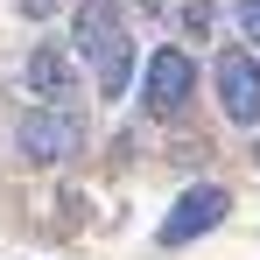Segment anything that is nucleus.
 Returning a JSON list of instances; mask_svg holds the SVG:
<instances>
[{
    "label": "nucleus",
    "mask_w": 260,
    "mask_h": 260,
    "mask_svg": "<svg viewBox=\"0 0 260 260\" xmlns=\"http://www.w3.org/2000/svg\"><path fill=\"white\" fill-rule=\"evenodd\" d=\"M49 7H56V0H21V14H28V21H43Z\"/></svg>",
    "instance_id": "6e6552de"
},
{
    "label": "nucleus",
    "mask_w": 260,
    "mask_h": 260,
    "mask_svg": "<svg viewBox=\"0 0 260 260\" xmlns=\"http://www.w3.org/2000/svg\"><path fill=\"white\" fill-rule=\"evenodd\" d=\"M225 211H232V197H225V183H190L183 197L169 204V218H162V246H190V239H204L211 225H225Z\"/></svg>",
    "instance_id": "20e7f679"
},
{
    "label": "nucleus",
    "mask_w": 260,
    "mask_h": 260,
    "mask_svg": "<svg viewBox=\"0 0 260 260\" xmlns=\"http://www.w3.org/2000/svg\"><path fill=\"white\" fill-rule=\"evenodd\" d=\"M232 21H239V36L260 49V0H239V7H232Z\"/></svg>",
    "instance_id": "0eeeda50"
},
{
    "label": "nucleus",
    "mask_w": 260,
    "mask_h": 260,
    "mask_svg": "<svg viewBox=\"0 0 260 260\" xmlns=\"http://www.w3.org/2000/svg\"><path fill=\"white\" fill-rule=\"evenodd\" d=\"M253 155H260V148H253Z\"/></svg>",
    "instance_id": "1a4fd4ad"
},
{
    "label": "nucleus",
    "mask_w": 260,
    "mask_h": 260,
    "mask_svg": "<svg viewBox=\"0 0 260 260\" xmlns=\"http://www.w3.org/2000/svg\"><path fill=\"white\" fill-rule=\"evenodd\" d=\"M71 85H78V63H71L63 49H36V56H28V91H36V99L63 106V99H71Z\"/></svg>",
    "instance_id": "423d86ee"
},
{
    "label": "nucleus",
    "mask_w": 260,
    "mask_h": 260,
    "mask_svg": "<svg viewBox=\"0 0 260 260\" xmlns=\"http://www.w3.org/2000/svg\"><path fill=\"white\" fill-rule=\"evenodd\" d=\"M218 106H225V120H239V127H260V56L253 49H218Z\"/></svg>",
    "instance_id": "39448f33"
},
{
    "label": "nucleus",
    "mask_w": 260,
    "mask_h": 260,
    "mask_svg": "<svg viewBox=\"0 0 260 260\" xmlns=\"http://www.w3.org/2000/svg\"><path fill=\"white\" fill-rule=\"evenodd\" d=\"M71 49L85 56L91 71H106L120 49H134V43H127V14H120V0H85L78 21H71Z\"/></svg>",
    "instance_id": "7ed1b4c3"
},
{
    "label": "nucleus",
    "mask_w": 260,
    "mask_h": 260,
    "mask_svg": "<svg viewBox=\"0 0 260 260\" xmlns=\"http://www.w3.org/2000/svg\"><path fill=\"white\" fill-rule=\"evenodd\" d=\"M14 141H21L28 162H71V155L85 148V127H78L71 106H36V113H21Z\"/></svg>",
    "instance_id": "f257e3e1"
},
{
    "label": "nucleus",
    "mask_w": 260,
    "mask_h": 260,
    "mask_svg": "<svg viewBox=\"0 0 260 260\" xmlns=\"http://www.w3.org/2000/svg\"><path fill=\"white\" fill-rule=\"evenodd\" d=\"M190 85H197V63L183 56V49H155L148 56V71H141V106L155 113V120H176L183 106H190Z\"/></svg>",
    "instance_id": "f03ea898"
}]
</instances>
